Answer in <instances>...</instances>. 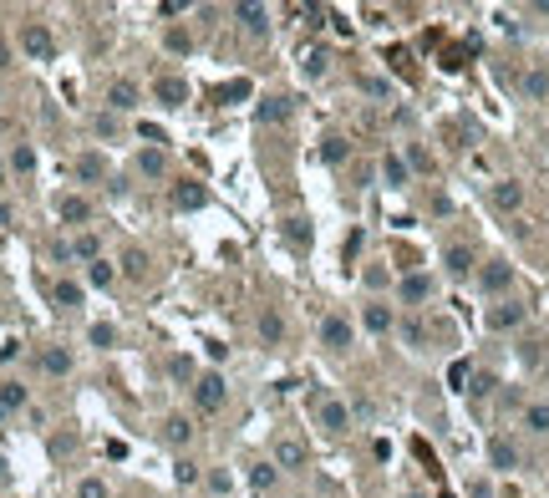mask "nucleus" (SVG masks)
Returning a JSON list of instances; mask_svg holds the SVG:
<instances>
[{"mask_svg": "<svg viewBox=\"0 0 549 498\" xmlns=\"http://www.w3.org/2000/svg\"><path fill=\"white\" fill-rule=\"evenodd\" d=\"M325 67H331V56H325L321 46H310L305 51V76H325Z\"/></svg>", "mask_w": 549, "mask_h": 498, "instance_id": "29", "label": "nucleus"}, {"mask_svg": "<svg viewBox=\"0 0 549 498\" xmlns=\"http://www.w3.org/2000/svg\"><path fill=\"white\" fill-rule=\"evenodd\" d=\"M468 391H473V397H488V391H493V376H488V371H478V376H473V387H468Z\"/></svg>", "mask_w": 549, "mask_h": 498, "instance_id": "42", "label": "nucleus"}, {"mask_svg": "<svg viewBox=\"0 0 549 498\" xmlns=\"http://www.w3.org/2000/svg\"><path fill=\"white\" fill-rule=\"evenodd\" d=\"M87 280H92V285H97V290H102V285H112V265H107V259H92V270H87Z\"/></svg>", "mask_w": 549, "mask_h": 498, "instance_id": "34", "label": "nucleus"}, {"mask_svg": "<svg viewBox=\"0 0 549 498\" xmlns=\"http://www.w3.org/2000/svg\"><path fill=\"white\" fill-rule=\"evenodd\" d=\"M524 361H529V366L544 361V340H524Z\"/></svg>", "mask_w": 549, "mask_h": 498, "instance_id": "41", "label": "nucleus"}, {"mask_svg": "<svg viewBox=\"0 0 549 498\" xmlns=\"http://www.w3.org/2000/svg\"><path fill=\"white\" fill-rule=\"evenodd\" d=\"M72 173L82 178V183H97V178H107V158H102V153H76Z\"/></svg>", "mask_w": 549, "mask_h": 498, "instance_id": "7", "label": "nucleus"}, {"mask_svg": "<svg viewBox=\"0 0 549 498\" xmlns=\"http://www.w3.org/2000/svg\"><path fill=\"white\" fill-rule=\"evenodd\" d=\"M442 265H448L453 280H468V274H473V249H468V244H453L448 255H442Z\"/></svg>", "mask_w": 549, "mask_h": 498, "instance_id": "11", "label": "nucleus"}, {"mask_svg": "<svg viewBox=\"0 0 549 498\" xmlns=\"http://www.w3.org/2000/svg\"><path fill=\"white\" fill-rule=\"evenodd\" d=\"M250 488H255V493H270V488H274V468H270V463H259L255 473H250Z\"/></svg>", "mask_w": 549, "mask_h": 498, "instance_id": "31", "label": "nucleus"}, {"mask_svg": "<svg viewBox=\"0 0 549 498\" xmlns=\"http://www.w3.org/2000/svg\"><path fill=\"white\" fill-rule=\"evenodd\" d=\"M153 97H158L163 107H183V102H189V82H183V76H158V82H153Z\"/></svg>", "mask_w": 549, "mask_h": 498, "instance_id": "4", "label": "nucleus"}, {"mask_svg": "<svg viewBox=\"0 0 549 498\" xmlns=\"http://www.w3.org/2000/svg\"><path fill=\"white\" fill-rule=\"evenodd\" d=\"M92 340H97V346H112V325H92Z\"/></svg>", "mask_w": 549, "mask_h": 498, "instance_id": "45", "label": "nucleus"}, {"mask_svg": "<svg viewBox=\"0 0 549 498\" xmlns=\"http://www.w3.org/2000/svg\"><path fill=\"white\" fill-rule=\"evenodd\" d=\"M0 224H10V208L6 204H0Z\"/></svg>", "mask_w": 549, "mask_h": 498, "instance_id": "46", "label": "nucleus"}, {"mask_svg": "<svg viewBox=\"0 0 549 498\" xmlns=\"http://www.w3.org/2000/svg\"><path fill=\"white\" fill-rule=\"evenodd\" d=\"M0 483H6V463H0Z\"/></svg>", "mask_w": 549, "mask_h": 498, "instance_id": "47", "label": "nucleus"}, {"mask_svg": "<svg viewBox=\"0 0 549 498\" xmlns=\"http://www.w3.org/2000/svg\"><path fill=\"white\" fill-rule=\"evenodd\" d=\"M397 295H402V305H422V300L433 295V274H402Z\"/></svg>", "mask_w": 549, "mask_h": 498, "instance_id": "5", "label": "nucleus"}, {"mask_svg": "<svg viewBox=\"0 0 549 498\" xmlns=\"http://www.w3.org/2000/svg\"><path fill=\"white\" fill-rule=\"evenodd\" d=\"M524 427H534V432H549V402H534V407L524 412Z\"/></svg>", "mask_w": 549, "mask_h": 498, "instance_id": "28", "label": "nucleus"}, {"mask_svg": "<svg viewBox=\"0 0 549 498\" xmlns=\"http://www.w3.org/2000/svg\"><path fill=\"white\" fill-rule=\"evenodd\" d=\"M382 178L391 183V188H402V183H407V158H397V153H387V158H382Z\"/></svg>", "mask_w": 549, "mask_h": 498, "instance_id": "21", "label": "nucleus"}, {"mask_svg": "<svg viewBox=\"0 0 549 498\" xmlns=\"http://www.w3.org/2000/svg\"><path fill=\"white\" fill-rule=\"evenodd\" d=\"M295 112V97H265L259 102V122H285Z\"/></svg>", "mask_w": 549, "mask_h": 498, "instance_id": "17", "label": "nucleus"}, {"mask_svg": "<svg viewBox=\"0 0 549 498\" xmlns=\"http://www.w3.org/2000/svg\"><path fill=\"white\" fill-rule=\"evenodd\" d=\"M274 463H280V468H305V442L280 437V442H274Z\"/></svg>", "mask_w": 549, "mask_h": 498, "instance_id": "15", "label": "nucleus"}, {"mask_svg": "<svg viewBox=\"0 0 549 498\" xmlns=\"http://www.w3.org/2000/svg\"><path fill=\"white\" fill-rule=\"evenodd\" d=\"M321 346L346 351V346H351V321H341V316H325V321H321Z\"/></svg>", "mask_w": 549, "mask_h": 498, "instance_id": "6", "label": "nucleus"}, {"mask_svg": "<svg viewBox=\"0 0 549 498\" xmlns=\"http://www.w3.org/2000/svg\"><path fill=\"white\" fill-rule=\"evenodd\" d=\"M321 427L325 432H346L351 427V407L346 402H321Z\"/></svg>", "mask_w": 549, "mask_h": 498, "instance_id": "14", "label": "nucleus"}, {"mask_svg": "<svg viewBox=\"0 0 549 498\" xmlns=\"http://www.w3.org/2000/svg\"><path fill=\"white\" fill-rule=\"evenodd\" d=\"M204 199H208V193H204V183H173V208H204Z\"/></svg>", "mask_w": 549, "mask_h": 498, "instance_id": "16", "label": "nucleus"}, {"mask_svg": "<svg viewBox=\"0 0 549 498\" xmlns=\"http://www.w3.org/2000/svg\"><path fill=\"white\" fill-rule=\"evenodd\" d=\"M122 274H127V280H148V255H142V249H127V255H122Z\"/></svg>", "mask_w": 549, "mask_h": 498, "instance_id": "22", "label": "nucleus"}, {"mask_svg": "<svg viewBox=\"0 0 549 498\" xmlns=\"http://www.w3.org/2000/svg\"><path fill=\"white\" fill-rule=\"evenodd\" d=\"M21 407H25V387L6 382V387H0V412H21Z\"/></svg>", "mask_w": 549, "mask_h": 498, "instance_id": "24", "label": "nucleus"}, {"mask_svg": "<svg viewBox=\"0 0 549 498\" xmlns=\"http://www.w3.org/2000/svg\"><path fill=\"white\" fill-rule=\"evenodd\" d=\"M72 249H76L82 259H97V234H76V239H72Z\"/></svg>", "mask_w": 549, "mask_h": 498, "instance_id": "37", "label": "nucleus"}, {"mask_svg": "<svg viewBox=\"0 0 549 498\" xmlns=\"http://www.w3.org/2000/svg\"><path fill=\"white\" fill-rule=\"evenodd\" d=\"M224 397H229V391H224V376H219V371H208V376L193 382V407H199V412H219Z\"/></svg>", "mask_w": 549, "mask_h": 498, "instance_id": "1", "label": "nucleus"}, {"mask_svg": "<svg viewBox=\"0 0 549 498\" xmlns=\"http://www.w3.org/2000/svg\"><path fill=\"white\" fill-rule=\"evenodd\" d=\"M163 46L183 56V51H189V31H183V25H168V31H163Z\"/></svg>", "mask_w": 549, "mask_h": 498, "instance_id": "33", "label": "nucleus"}, {"mask_svg": "<svg viewBox=\"0 0 549 498\" xmlns=\"http://www.w3.org/2000/svg\"><path fill=\"white\" fill-rule=\"evenodd\" d=\"M285 239H290V244H305V239H310V234H305V219H290V224H285Z\"/></svg>", "mask_w": 549, "mask_h": 498, "instance_id": "39", "label": "nucleus"}, {"mask_svg": "<svg viewBox=\"0 0 549 498\" xmlns=\"http://www.w3.org/2000/svg\"><path fill=\"white\" fill-rule=\"evenodd\" d=\"M366 331H376V336L391 331V310L387 305H366Z\"/></svg>", "mask_w": 549, "mask_h": 498, "instance_id": "26", "label": "nucleus"}, {"mask_svg": "<svg viewBox=\"0 0 549 498\" xmlns=\"http://www.w3.org/2000/svg\"><path fill=\"white\" fill-rule=\"evenodd\" d=\"M361 87H366V91H372V97H391V87L382 82V76H366V82H361Z\"/></svg>", "mask_w": 549, "mask_h": 498, "instance_id": "44", "label": "nucleus"}, {"mask_svg": "<svg viewBox=\"0 0 549 498\" xmlns=\"http://www.w3.org/2000/svg\"><path fill=\"white\" fill-rule=\"evenodd\" d=\"M412 498H422V493H412Z\"/></svg>", "mask_w": 549, "mask_h": 498, "instance_id": "49", "label": "nucleus"}, {"mask_svg": "<svg viewBox=\"0 0 549 498\" xmlns=\"http://www.w3.org/2000/svg\"><path fill=\"white\" fill-rule=\"evenodd\" d=\"M0 178H6V168H0Z\"/></svg>", "mask_w": 549, "mask_h": 498, "instance_id": "48", "label": "nucleus"}, {"mask_svg": "<svg viewBox=\"0 0 549 498\" xmlns=\"http://www.w3.org/2000/svg\"><path fill=\"white\" fill-rule=\"evenodd\" d=\"M524 316H529V310L514 305V300H508V305H493L488 310V331H514V325H524Z\"/></svg>", "mask_w": 549, "mask_h": 498, "instance_id": "9", "label": "nucleus"}, {"mask_svg": "<svg viewBox=\"0 0 549 498\" xmlns=\"http://www.w3.org/2000/svg\"><path fill=\"white\" fill-rule=\"evenodd\" d=\"M321 158L331 163V168L346 163V158H351V142H346V138H325V142H321Z\"/></svg>", "mask_w": 549, "mask_h": 498, "instance_id": "23", "label": "nucleus"}, {"mask_svg": "<svg viewBox=\"0 0 549 498\" xmlns=\"http://www.w3.org/2000/svg\"><path fill=\"white\" fill-rule=\"evenodd\" d=\"M524 97H529V102H544V97H549V72H544V67H534V72L524 76Z\"/></svg>", "mask_w": 549, "mask_h": 498, "instance_id": "19", "label": "nucleus"}, {"mask_svg": "<svg viewBox=\"0 0 549 498\" xmlns=\"http://www.w3.org/2000/svg\"><path fill=\"white\" fill-rule=\"evenodd\" d=\"M259 336H265V340H280V336H285V321L274 316V310H265V316H259Z\"/></svg>", "mask_w": 549, "mask_h": 498, "instance_id": "30", "label": "nucleus"}, {"mask_svg": "<svg viewBox=\"0 0 549 498\" xmlns=\"http://www.w3.org/2000/svg\"><path fill=\"white\" fill-rule=\"evenodd\" d=\"M519 204H524V183H514V178H499V183H493V208L514 214Z\"/></svg>", "mask_w": 549, "mask_h": 498, "instance_id": "8", "label": "nucleus"}, {"mask_svg": "<svg viewBox=\"0 0 549 498\" xmlns=\"http://www.w3.org/2000/svg\"><path fill=\"white\" fill-rule=\"evenodd\" d=\"M138 168H142V173H148V178H163V168H168V158H163L158 148H148V153H142V158H138Z\"/></svg>", "mask_w": 549, "mask_h": 498, "instance_id": "27", "label": "nucleus"}, {"mask_svg": "<svg viewBox=\"0 0 549 498\" xmlns=\"http://www.w3.org/2000/svg\"><path fill=\"white\" fill-rule=\"evenodd\" d=\"M163 437L173 442V448H183V442L193 437V422H189V417H183V412H173V417H168V422H163Z\"/></svg>", "mask_w": 549, "mask_h": 498, "instance_id": "18", "label": "nucleus"}, {"mask_svg": "<svg viewBox=\"0 0 549 498\" xmlns=\"http://www.w3.org/2000/svg\"><path fill=\"white\" fill-rule=\"evenodd\" d=\"M168 371H173L178 382H189V376H193V361H189V356H173V361H168Z\"/></svg>", "mask_w": 549, "mask_h": 498, "instance_id": "40", "label": "nucleus"}, {"mask_svg": "<svg viewBox=\"0 0 549 498\" xmlns=\"http://www.w3.org/2000/svg\"><path fill=\"white\" fill-rule=\"evenodd\" d=\"M234 21L244 25L250 36H265V25H270V10L265 6H234Z\"/></svg>", "mask_w": 549, "mask_h": 498, "instance_id": "13", "label": "nucleus"}, {"mask_svg": "<svg viewBox=\"0 0 549 498\" xmlns=\"http://www.w3.org/2000/svg\"><path fill=\"white\" fill-rule=\"evenodd\" d=\"M407 168H417V173H427V168H433V153H427V148H417V142H412V148H407Z\"/></svg>", "mask_w": 549, "mask_h": 498, "instance_id": "35", "label": "nucleus"}, {"mask_svg": "<svg viewBox=\"0 0 549 498\" xmlns=\"http://www.w3.org/2000/svg\"><path fill=\"white\" fill-rule=\"evenodd\" d=\"M76 498H107V488H102V483H97V478H87V483H82V488H76Z\"/></svg>", "mask_w": 549, "mask_h": 498, "instance_id": "43", "label": "nucleus"}, {"mask_svg": "<svg viewBox=\"0 0 549 498\" xmlns=\"http://www.w3.org/2000/svg\"><path fill=\"white\" fill-rule=\"evenodd\" d=\"M21 51H25V56H36V61H46L51 51H56V46H51V31H46L41 21H31V25L21 31Z\"/></svg>", "mask_w": 549, "mask_h": 498, "instance_id": "3", "label": "nucleus"}, {"mask_svg": "<svg viewBox=\"0 0 549 498\" xmlns=\"http://www.w3.org/2000/svg\"><path fill=\"white\" fill-rule=\"evenodd\" d=\"M488 463L499 468V473H514V468H519V448H514L508 437H493V442H488Z\"/></svg>", "mask_w": 549, "mask_h": 498, "instance_id": "10", "label": "nucleus"}, {"mask_svg": "<svg viewBox=\"0 0 549 498\" xmlns=\"http://www.w3.org/2000/svg\"><path fill=\"white\" fill-rule=\"evenodd\" d=\"M402 336H407V346H422V340H427V325L407 316V321H402Z\"/></svg>", "mask_w": 549, "mask_h": 498, "instance_id": "36", "label": "nucleus"}, {"mask_svg": "<svg viewBox=\"0 0 549 498\" xmlns=\"http://www.w3.org/2000/svg\"><path fill=\"white\" fill-rule=\"evenodd\" d=\"M107 102H112V112H133L138 107V87L127 82V76H117V82L107 87Z\"/></svg>", "mask_w": 549, "mask_h": 498, "instance_id": "12", "label": "nucleus"}, {"mask_svg": "<svg viewBox=\"0 0 549 498\" xmlns=\"http://www.w3.org/2000/svg\"><path fill=\"white\" fill-rule=\"evenodd\" d=\"M56 305H82V285H76V280H61V285H56Z\"/></svg>", "mask_w": 549, "mask_h": 498, "instance_id": "32", "label": "nucleus"}, {"mask_svg": "<svg viewBox=\"0 0 549 498\" xmlns=\"http://www.w3.org/2000/svg\"><path fill=\"white\" fill-rule=\"evenodd\" d=\"M478 285H483L488 295H504L508 285H514V265H508V259H493V265H483V270H478Z\"/></svg>", "mask_w": 549, "mask_h": 498, "instance_id": "2", "label": "nucleus"}, {"mask_svg": "<svg viewBox=\"0 0 549 498\" xmlns=\"http://www.w3.org/2000/svg\"><path fill=\"white\" fill-rule=\"evenodd\" d=\"M61 219H67V224H87V219H92V204H87V199H61Z\"/></svg>", "mask_w": 549, "mask_h": 498, "instance_id": "25", "label": "nucleus"}, {"mask_svg": "<svg viewBox=\"0 0 549 498\" xmlns=\"http://www.w3.org/2000/svg\"><path fill=\"white\" fill-rule=\"evenodd\" d=\"M41 371H51V376H67L72 371V356L61 346H51V351H41Z\"/></svg>", "mask_w": 549, "mask_h": 498, "instance_id": "20", "label": "nucleus"}, {"mask_svg": "<svg viewBox=\"0 0 549 498\" xmlns=\"http://www.w3.org/2000/svg\"><path fill=\"white\" fill-rule=\"evenodd\" d=\"M10 168H16V173H31V168H36V153H31V148H16V153H10Z\"/></svg>", "mask_w": 549, "mask_h": 498, "instance_id": "38", "label": "nucleus"}]
</instances>
